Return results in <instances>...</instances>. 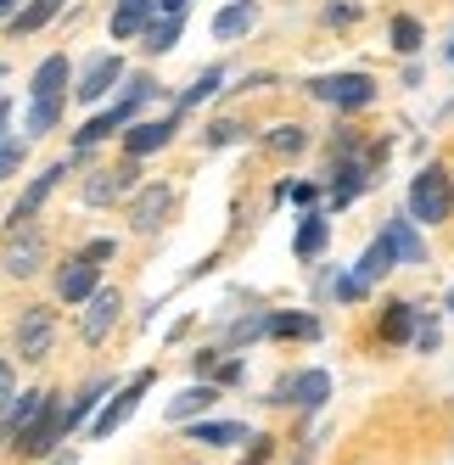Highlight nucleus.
I'll list each match as a JSON object with an SVG mask.
<instances>
[{
  "label": "nucleus",
  "mask_w": 454,
  "mask_h": 465,
  "mask_svg": "<svg viewBox=\"0 0 454 465\" xmlns=\"http://www.w3.org/2000/svg\"><path fill=\"white\" fill-rule=\"evenodd\" d=\"M449 213H454V180L438 163H427V169L410 180V219L415 224H443Z\"/></svg>",
  "instance_id": "1"
},
{
  "label": "nucleus",
  "mask_w": 454,
  "mask_h": 465,
  "mask_svg": "<svg viewBox=\"0 0 454 465\" xmlns=\"http://www.w3.org/2000/svg\"><path fill=\"white\" fill-rule=\"evenodd\" d=\"M309 95H320L326 107H342V113H360L376 102V79L370 74H326V79H314Z\"/></svg>",
  "instance_id": "2"
},
{
  "label": "nucleus",
  "mask_w": 454,
  "mask_h": 465,
  "mask_svg": "<svg viewBox=\"0 0 454 465\" xmlns=\"http://www.w3.org/2000/svg\"><path fill=\"white\" fill-rule=\"evenodd\" d=\"M45 263V236L35 224H17L12 236H6V247H0V270H6L12 281H28Z\"/></svg>",
  "instance_id": "3"
},
{
  "label": "nucleus",
  "mask_w": 454,
  "mask_h": 465,
  "mask_svg": "<svg viewBox=\"0 0 454 465\" xmlns=\"http://www.w3.org/2000/svg\"><path fill=\"white\" fill-rule=\"evenodd\" d=\"M51 348H56V314L45 303L23 309V320H17V353L28 364H40V359H51Z\"/></svg>",
  "instance_id": "4"
},
{
  "label": "nucleus",
  "mask_w": 454,
  "mask_h": 465,
  "mask_svg": "<svg viewBox=\"0 0 454 465\" xmlns=\"http://www.w3.org/2000/svg\"><path fill=\"white\" fill-rule=\"evenodd\" d=\"M62 438H68V410H62L56 398H51V404H45V415H40L35 426H28V431H23L17 454H23V460H45V454H56V443H62Z\"/></svg>",
  "instance_id": "5"
},
{
  "label": "nucleus",
  "mask_w": 454,
  "mask_h": 465,
  "mask_svg": "<svg viewBox=\"0 0 454 465\" xmlns=\"http://www.w3.org/2000/svg\"><path fill=\"white\" fill-rule=\"evenodd\" d=\"M169 213H174V185H163V180H152L135 203H129V224H135V236H157Z\"/></svg>",
  "instance_id": "6"
},
{
  "label": "nucleus",
  "mask_w": 454,
  "mask_h": 465,
  "mask_svg": "<svg viewBox=\"0 0 454 465\" xmlns=\"http://www.w3.org/2000/svg\"><path fill=\"white\" fill-rule=\"evenodd\" d=\"M135 180L141 174H135V157H129L123 169H95L79 196H84V208H113V203H123V196L135 191Z\"/></svg>",
  "instance_id": "7"
},
{
  "label": "nucleus",
  "mask_w": 454,
  "mask_h": 465,
  "mask_svg": "<svg viewBox=\"0 0 454 465\" xmlns=\"http://www.w3.org/2000/svg\"><path fill=\"white\" fill-rule=\"evenodd\" d=\"M95 292H102V263H95V258L79 252V258H68L56 270V297H62V303H90Z\"/></svg>",
  "instance_id": "8"
},
{
  "label": "nucleus",
  "mask_w": 454,
  "mask_h": 465,
  "mask_svg": "<svg viewBox=\"0 0 454 465\" xmlns=\"http://www.w3.org/2000/svg\"><path fill=\"white\" fill-rule=\"evenodd\" d=\"M51 398H56V392H45V387H28L23 398H12V410L0 415V443H6V449H17V443H23V431L35 426L40 415H45V404H51Z\"/></svg>",
  "instance_id": "9"
},
{
  "label": "nucleus",
  "mask_w": 454,
  "mask_h": 465,
  "mask_svg": "<svg viewBox=\"0 0 454 465\" xmlns=\"http://www.w3.org/2000/svg\"><path fill=\"white\" fill-rule=\"evenodd\" d=\"M118 314H123V297L113 292V286H102L84 303V320H79V337L90 342V348H102L107 337H113V325H118Z\"/></svg>",
  "instance_id": "10"
},
{
  "label": "nucleus",
  "mask_w": 454,
  "mask_h": 465,
  "mask_svg": "<svg viewBox=\"0 0 454 465\" xmlns=\"http://www.w3.org/2000/svg\"><path fill=\"white\" fill-rule=\"evenodd\" d=\"M146 387H152V371H141L135 381H129V387L113 398V404H102V410H95V420H90V438H113V431H118L129 415H135V404L146 398Z\"/></svg>",
  "instance_id": "11"
},
{
  "label": "nucleus",
  "mask_w": 454,
  "mask_h": 465,
  "mask_svg": "<svg viewBox=\"0 0 454 465\" xmlns=\"http://www.w3.org/2000/svg\"><path fill=\"white\" fill-rule=\"evenodd\" d=\"M118 79H123V56H118V51H107V56H95L90 68L79 74V90H74V95H79L84 107H95V102H107V95H113V84H118Z\"/></svg>",
  "instance_id": "12"
},
{
  "label": "nucleus",
  "mask_w": 454,
  "mask_h": 465,
  "mask_svg": "<svg viewBox=\"0 0 454 465\" xmlns=\"http://www.w3.org/2000/svg\"><path fill=\"white\" fill-rule=\"evenodd\" d=\"M157 12H163V0H118V6H113V40L146 35V28L157 23Z\"/></svg>",
  "instance_id": "13"
},
{
  "label": "nucleus",
  "mask_w": 454,
  "mask_h": 465,
  "mask_svg": "<svg viewBox=\"0 0 454 465\" xmlns=\"http://www.w3.org/2000/svg\"><path fill=\"white\" fill-rule=\"evenodd\" d=\"M174 129H180V113H169V118H152V124H135V129L123 135V152H129V157L163 152V146L174 141Z\"/></svg>",
  "instance_id": "14"
},
{
  "label": "nucleus",
  "mask_w": 454,
  "mask_h": 465,
  "mask_svg": "<svg viewBox=\"0 0 454 465\" xmlns=\"http://www.w3.org/2000/svg\"><path fill=\"white\" fill-rule=\"evenodd\" d=\"M135 107H141V102H129V95H123L118 107H107L102 118H90V124L79 129V135H74V141H79V152H90V146H102V141H113L118 129H123L129 118H135Z\"/></svg>",
  "instance_id": "15"
},
{
  "label": "nucleus",
  "mask_w": 454,
  "mask_h": 465,
  "mask_svg": "<svg viewBox=\"0 0 454 465\" xmlns=\"http://www.w3.org/2000/svg\"><path fill=\"white\" fill-rule=\"evenodd\" d=\"M381 236H387V247H393L399 263H427V242L415 236V224H410V219H387V224H381Z\"/></svg>",
  "instance_id": "16"
},
{
  "label": "nucleus",
  "mask_w": 454,
  "mask_h": 465,
  "mask_svg": "<svg viewBox=\"0 0 454 465\" xmlns=\"http://www.w3.org/2000/svg\"><path fill=\"white\" fill-rule=\"evenodd\" d=\"M62 174H68V163H51V169H45V174H40L35 185H28L23 196H17V208H12V219H17V224H23V219H35V213H40V203H45V196H51V191L62 185Z\"/></svg>",
  "instance_id": "17"
},
{
  "label": "nucleus",
  "mask_w": 454,
  "mask_h": 465,
  "mask_svg": "<svg viewBox=\"0 0 454 465\" xmlns=\"http://www.w3.org/2000/svg\"><path fill=\"white\" fill-rule=\"evenodd\" d=\"M331 398V376L326 371H303L298 381H291V410H303V415H314L320 404Z\"/></svg>",
  "instance_id": "18"
},
{
  "label": "nucleus",
  "mask_w": 454,
  "mask_h": 465,
  "mask_svg": "<svg viewBox=\"0 0 454 465\" xmlns=\"http://www.w3.org/2000/svg\"><path fill=\"white\" fill-rule=\"evenodd\" d=\"M252 23H258V6H252V0H231V6L213 17V40H242Z\"/></svg>",
  "instance_id": "19"
},
{
  "label": "nucleus",
  "mask_w": 454,
  "mask_h": 465,
  "mask_svg": "<svg viewBox=\"0 0 454 465\" xmlns=\"http://www.w3.org/2000/svg\"><path fill=\"white\" fill-rule=\"evenodd\" d=\"M107 376H95V381H84V392L74 398V404H68V431H79V426H90L95 420V410H102V398H107Z\"/></svg>",
  "instance_id": "20"
},
{
  "label": "nucleus",
  "mask_w": 454,
  "mask_h": 465,
  "mask_svg": "<svg viewBox=\"0 0 454 465\" xmlns=\"http://www.w3.org/2000/svg\"><path fill=\"white\" fill-rule=\"evenodd\" d=\"M28 90H35V102L40 95H68V56H45L35 79H28Z\"/></svg>",
  "instance_id": "21"
},
{
  "label": "nucleus",
  "mask_w": 454,
  "mask_h": 465,
  "mask_svg": "<svg viewBox=\"0 0 454 465\" xmlns=\"http://www.w3.org/2000/svg\"><path fill=\"white\" fill-rule=\"evenodd\" d=\"M191 438L202 449H224V443H247V426H236V420H191Z\"/></svg>",
  "instance_id": "22"
},
{
  "label": "nucleus",
  "mask_w": 454,
  "mask_h": 465,
  "mask_svg": "<svg viewBox=\"0 0 454 465\" xmlns=\"http://www.w3.org/2000/svg\"><path fill=\"white\" fill-rule=\"evenodd\" d=\"M420 320H427V314H420L415 303H393V309L381 314V337H387V342H410Z\"/></svg>",
  "instance_id": "23"
},
{
  "label": "nucleus",
  "mask_w": 454,
  "mask_h": 465,
  "mask_svg": "<svg viewBox=\"0 0 454 465\" xmlns=\"http://www.w3.org/2000/svg\"><path fill=\"white\" fill-rule=\"evenodd\" d=\"M393 263H399V258H393V247H387V236H376V242L365 247V258L353 263V275H360V281L370 286V281H381L387 270H393Z\"/></svg>",
  "instance_id": "24"
},
{
  "label": "nucleus",
  "mask_w": 454,
  "mask_h": 465,
  "mask_svg": "<svg viewBox=\"0 0 454 465\" xmlns=\"http://www.w3.org/2000/svg\"><path fill=\"white\" fill-rule=\"evenodd\" d=\"M180 28H185V12H163V17H157L152 28H146V51L157 56V51H174V40H180Z\"/></svg>",
  "instance_id": "25"
},
{
  "label": "nucleus",
  "mask_w": 454,
  "mask_h": 465,
  "mask_svg": "<svg viewBox=\"0 0 454 465\" xmlns=\"http://www.w3.org/2000/svg\"><path fill=\"white\" fill-rule=\"evenodd\" d=\"M62 12V0H28V6L12 17V35H40V28Z\"/></svg>",
  "instance_id": "26"
},
{
  "label": "nucleus",
  "mask_w": 454,
  "mask_h": 465,
  "mask_svg": "<svg viewBox=\"0 0 454 465\" xmlns=\"http://www.w3.org/2000/svg\"><path fill=\"white\" fill-rule=\"evenodd\" d=\"M264 146H270L275 157H298V152L309 146V129H303V124H275L270 135H264Z\"/></svg>",
  "instance_id": "27"
},
{
  "label": "nucleus",
  "mask_w": 454,
  "mask_h": 465,
  "mask_svg": "<svg viewBox=\"0 0 454 465\" xmlns=\"http://www.w3.org/2000/svg\"><path fill=\"white\" fill-rule=\"evenodd\" d=\"M62 102H68V95H40V102L28 107L23 135H45V129H56V118H62Z\"/></svg>",
  "instance_id": "28"
},
{
  "label": "nucleus",
  "mask_w": 454,
  "mask_h": 465,
  "mask_svg": "<svg viewBox=\"0 0 454 465\" xmlns=\"http://www.w3.org/2000/svg\"><path fill=\"white\" fill-rule=\"evenodd\" d=\"M219 84H224V68H202L197 79H191V90L180 95V113H191V107H202L208 95H219Z\"/></svg>",
  "instance_id": "29"
},
{
  "label": "nucleus",
  "mask_w": 454,
  "mask_h": 465,
  "mask_svg": "<svg viewBox=\"0 0 454 465\" xmlns=\"http://www.w3.org/2000/svg\"><path fill=\"white\" fill-rule=\"evenodd\" d=\"M270 337H320V320L314 314H270Z\"/></svg>",
  "instance_id": "30"
},
{
  "label": "nucleus",
  "mask_w": 454,
  "mask_h": 465,
  "mask_svg": "<svg viewBox=\"0 0 454 465\" xmlns=\"http://www.w3.org/2000/svg\"><path fill=\"white\" fill-rule=\"evenodd\" d=\"M208 404H213V387H185L174 404H169V420H197Z\"/></svg>",
  "instance_id": "31"
},
{
  "label": "nucleus",
  "mask_w": 454,
  "mask_h": 465,
  "mask_svg": "<svg viewBox=\"0 0 454 465\" xmlns=\"http://www.w3.org/2000/svg\"><path fill=\"white\" fill-rule=\"evenodd\" d=\"M326 219L320 213H303V224H298V258H320V247H326Z\"/></svg>",
  "instance_id": "32"
},
{
  "label": "nucleus",
  "mask_w": 454,
  "mask_h": 465,
  "mask_svg": "<svg viewBox=\"0 0 454 465\" xmlns=\"http://www.w3.org/2000/svg\"><path fill=\"white\" fill-rule=\"evenodd\" d=\"M393 51H404V56L420 51V23L415 17H393Z\"/></svg>",
  "instance_id": "33"
},
{
  "label": "nucleus",
  "mask_w": 454,
  "mask_h": 465,
  "mask_svg": "<svg viewBox=\"0 0 454 465\" xmlns=\"http://www.w3.org/2000/svg\"><path fill=\"white\" fill-rule=\"evenodd\" d=\"M12 398H17V371H12V359H0V415L12 410Z\"/></svg>",
  "instance_id": "34"
},
{
  "label": "nucleus",
  "mask_w": 454,
  "mask_h": 465,
  "mask_svg": "<svg viewBox=\"0 0 454 465\" xmlns=\"http://www.w3.org/2000/svg\"><path fill=\"white\" fill-rule=\"evenodd\" d=\"M231 141H242V124H231V118H219V124L208 129V146H231Z\"/></svg>",
  "instance_id": "35"
},
{
  "label": "nucleus",
  "mask_w": 454,
  "mask_h": 465,
  "mask_svg": "<svg viewBox=\"0 0 454 465\" xmlns=\"http://www.w3.org/2000/svg\"><path fill=\"white\" fill-rule=\"evenodd\" d=\"M17 163H23V141H6V146H0V180H6Z\"/></svg>",
  "instance_id": "36"
},
{
  "label": "nucleus",
  "mask_w": 454,
  "mask_h": 465,
  "mask_svg": "<svg viewBox=\"0 0 454 465\" xmlns=\"http://www.w3.org/2000/svg\"><path fill=\"white\" fill-rule=\"evenodd\" d=\"M337 297H342V303H360V297H365V281H360V275H342V281H337Z\"/></svg>",
  "instance_id": "37"
},
{
  "label": "nucleus",
  "mask_w": 454,
  "mask_h": 465,
  "mask_svg": "<svg viewBox=\"0 0 454 465\" xmlns=\"http://www.w3.org/2000/svg\"><path fill=\"white\" fill-rule=\"evenodd\" d=\"M326 23H331V28H348V23H360V6H326Z\"/></svg>",
  "instance_id": "38"
},
{
  "label": "nucleus",
  "mask_w": 454,
  "mask_h": 465,
  "mask_svg": "<svg viewBox=\"0 0 454 465\" xmlns=\"http://www.w3.org/2000/svg\"><path fill=\"white\" fill-rule=\"evenodd\" d=\"M113 252H118V242H107V236H102V242H90V247H84V258H95V263H107Z\"/></svg>",
  "instance_id": "39"
},
{
  "label": "nucleus",
  "mask_w": 454,
  "mask_h": 465,
  "mask_svg": "<svg viewBox=\"0 0 454 465\" xmlns=\"http://www.w3.org/2000/svg\"><path fill=\"white\" fill-rule=\"evenodd\" d=\"M270 460V438H252V449H247V465H264Z\"/></svg>",
  "instance_id": "40"
},
{
  "label": "nucleus",
  "mask_w": 454,
  "mask_h": 465,
  "mask_svg": "<svg viewBox=\"0 0 454 465\" xmlns=\"http://www.w3.org/2000/svg\"><path fill=\"white\" fill-rule=\"evenodd\" d=\"M17 12H23V0H0V23H12Z\"/></svg>",
  "instance_id": "41"
},
{
  "label": "nucleus",
  "mask_w": 454,
  "mask_h": 465,
  "mask_svg": "<svg viewBox=\"0 0 454 465\" xmlns=\"http://www.w3.org/2000/svg\"><path fill=\"white\" fill-rule=\"evenodd\" d=\"M6 113H12V102L0 95V146H6Z\"/></svg>",
  "instance_id": "42"
},
{
  "label": "nucleus",
  "mask_w": 454,
  "mask_h": 465,
  "mask_svg": "<svg viewBox=\"0 0 454 465\" xmlns=\"http://www.w3.org/2000/svg\"><path fill=\"white\" fill-rule=\"evenodd\" d=\"M45 465H79V460H74V454H56V460H45Z\"/></svg>",
  "instance_id": "43"
},
{
  "label": "nucleus",
  "mask_w": 454,
  "mask_h": 465,
  "mask_svg": "<svg viewBox=\"0 0 454 465\" xmlns=\"http://www.w3.org/2000/svg\"><path fill=\"white\" fill-rule=\"evenodd\" d=\"M449 62H454V35H449Z\"/></svg>",
  "instance_id": "44"
},
{
  "label": "nucleus",
  "mask_w": 454,
  "mask_h": 465,
  "mask_svg": "<svg viewBox=\"0 0 454 465\" xmlns=\"http://www.w3.org/2000/svg\"><path fill=\"white\" fill-rule=\"evenodd\" d=\"M449 309H454V292H449Z\"/></svg>",
  "instance_id": "45"
}]
</instances>
